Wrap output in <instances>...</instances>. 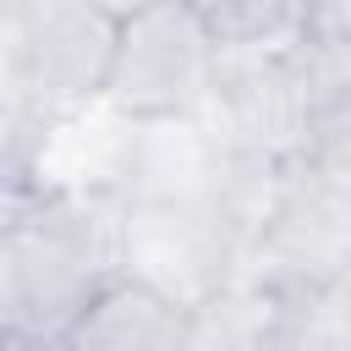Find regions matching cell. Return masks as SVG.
<instances>
[{
    "mask_svg": "<svg viewBox=\"0 0 351 351\" xmlns=\"http://www.w3.org/2000/svg\"><path fill=\"white\" fill-rule=\"evenodd\" d=\"M115 27L88 0H5L0 5V77L38 121L104 99Z\"/></svg>",
    "mask_w": 351,
    "mask_h": 351,
    "instance_id": "2",
    "label": "cell"
},
{
    "mask_svg": "<svg viewBox=\"0 0 351 351\" xmlns=\"http://www.w3.org/2000/svg\"><path fill=\"white\" fill-rule=\"evenodd\" d=\"M247 230L208 197L181 203H126L115 214V269L137 274L192 313L208 307L241 274Z\"/></svg>",
    "mask_w": 351,
    "mask_h": 351,
    "instance_id": "3",
    "label": "cell"
},
{
    "mask_svg": "<svg viewBox=\"0 0 351 351\" xmlns=\"http://www.w3.org/2000/svg\"><path fill=\"white\" fill-rule=\"evenodd\" d=\"M0 351H60L55 335H38V329H0Z\"/></svg>",
    "mask_w": 351,
    "mask_h": 351,
    "instance_id": "8",
    "label": "cell"
},
{
    "mask_svg": "<svg viewBox=\"0 0 351 351\" xmlns=\"http://www.w3.org/2000/svg\"><path fill=\"white\" fill-rule=\"evenodd\" d=\"M241 280H258L285 302H307L351 280V186L280 170L274 203L241 252Z\"/></svg>",
    "mask_w": 351,
    "mask_h": 351,
    "instance_id": "4",
    "label": "cell"
},
{
    "mask_svg": "<svg viewBox=\"0 0 351 351\" xmlns=\"http://www.w3.org/2000/svg\"><path fill=\"white\" fill-rule=\"evenodd\" d=\"M208 38L230 49H291L302 44L307 0H186Z\"/></svg>",
    "mask_w": 351,
    "mask_h": 351,
    "instance_id": "7",
    "label": "cell"
},
{
    "mask_svg": "<svg viewBox=\"0 0 351 351\" xmlns=\"http://www.w3.org/2000/svg\"><path fill=\"white\" fill-rule=\"evenodd\" d=\"M121 197L33 192L0 236V329L60 335L66 318L115 274Z\"/></svg>",
    "mask_w": 351,
    "mask_h": 351,
    "instance_id": "1",
    "label": "cell"
},
{
    "mask_svg": "<svg viewBox=\"0 0 351 351\" xmlns=\"http://www.w3.org/2000/svg\"><path fill=\"white\" fill-rule=\"evenodd\" d=\"M27 197H33L27 186H16V181H0V236L16 225V214L27 208Z\"/></svg>",
    "mask_w": 351,
    "mask_h": 351,
    "instance_id": "9",
    "label": "cell"
},
{
    "mask_svg": "<svg viewBox=\"0 0 351 351\" xmlns=\"http://www.w3.org/2000/svg\"><path fill=\"white\" fill-rule=\"evenodd\" d=\"M93 11H104L110 22H126V16H137V11H148L154 0H88Z\"/></svg>",
    "mask_w": 351,
    "mask_h": 351,
    "instance_id": "10",
    "label": "cell"
},
{
    "mask_svg": "<svg viewBox=\"0 0 351 351\" xmlns=\"http://www.w3.org/2000/svg\"><path fill=\"white\" fill-rule=\"evenodd\" d=\"M219 44L186 0H154L115 27V55L104 77V104L132 121L197 115L214 93Z\"/></svg>",
    "mask_w": 351,
    "mask_h": 351,
    "instance_id": "5",
    "label": "cell"
},
{
    "mask_svg": "<svg viewBox=\"0 0 351 351\" xmlns=\"http://www.w3.org/2000/svg\"><path fill=\"white\" fill-rule=\"evenodd\" d=\"M192 329H197V313L186 302L115 269L66 318V329L55 340H60V351H186Z\"/></svg>",
    "mask_w": 351,
    "mask_h": 351,
    "instance_id": "6",
    "label": "cell"
}]
</instances>
